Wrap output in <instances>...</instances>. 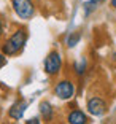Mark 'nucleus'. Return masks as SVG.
I'll use <instances>...</instances> for the list:
<instances>
[{
	"label": "nucleus",
	"instance_id": "f257e3e1",
	"mask_svg": "<svg viewBox=\"0 0 116 124\" xmlns=\"http://www.w3.org/2000/svg\"><path fill=\"white\" fill-rule=\"evenodd\" d=\"M27 41V32L24 29H18L13 35L2 45V54L3 56H15L24 48Z\"/></svg>",
	"mask_w": 116,
	"mask_h": 124
},
{
	"label": "nucleus",
	"instance_id": "f03ea898",
	"mask_svg": "<svg viewBox=\"0 0 116 124\" xmlns=\"http://www.w3.org/2000/svg\"><path fill=\"white\" fill-rule=\"evenodd\" d=\"M11 5L21 19H30L35 15V5L32 0H11Z\"/></svg>",
	"mask_w": 116,
	"mask_h": 124
},
{
	"label": "nucleus",
	"instance_id": "7ed1b4c3",
	"mask_svg": "<svg viewBox=\"0 0 116 124\" xmlns=\"http://www.w3.org/2000/svg\"><path fill=\"white\" fill-rule=\"evenodd\" d=\"M62 67V57L57 51H51L45 59V72L48 75H57Z\"/></svg>",
	"mask_w": 116,
	"mask_h": 124
},
{
	"label": "nucleus",
	"instance_id": "20e7f679",
	"mask_svg": "<svg viewBox=\"0 0 116 124\" xmlns=\"http://www.w3.org/2000/svg\"><path fill=\"white\" fill-rule=\"evenodd\" d=\"M54 94L61 100H70L75 95V86L70 80H61L54 88Z\"/></svg>",
	"mask_w": 116,
	"mask_h": 124
},
{
	"label": "nucleus",
	"instance_id": "39448f33",
	"mask_svg": "<svg viewBox=\"0 0 116 124\" xmlns=\"http://www.w3.org/2000/svg\"><path fill=\"white\" fill-rule=\"evenodd\" d=\"M87 111L94 116H102L107 111V102L100 97H91L87 100Z\"/></svg>",
	"mask_w": 116,
	"mask_h": 124
},
{
	"label": "nucleus",
	"instance_id": "423d86ee",
	"mask_svg": "<svg viewBox=\"0 0 116 124\" xmlns=\"http://www.w3.org/2000/svg\"><path fill=\"white\" fill-rule=\"evenodd\" d=\"M25 108H27V102L18 100V102H15L11 105V108L8 110V116H10L11 119H21L24 111H25Z\"/></svg>",
	"mask_w": 116,
	"mask_h": 124
},
{
	"label": "nucleus",
	"instance_id": "0eeeda50",
	"mask_svg": "<svg viewBox=\"0 0 116 124\" xmlns=\"http://www.w3.org/2000/svg\"><path fill=\"white\" fill-rule=\"evenodd\" d=\"M87 116L84 111L81 110H72L69 115H67V123L69 124H87Z\"/></svg>",
	"mask_w": 116,
	"mask_h": 124
},
{
	"label": "nucleus",
	"instance_id": "6e6552de",
	"mask_svg": "<svg viewBox=\"0 0 116 124\" xmlns=\"http://www.w3.org/2000/svg\"><path fill=\"white\" fill-rule=\"evenodd\" d=\"M40 113L43 116L45 121H53V116H54V110H53V105L49 102H41L40 103Z\"/></svg>",
	"mask_w": 116,
	"mask_h": 124
},
{
	"label": "nucleus",
	"instance_id": "1a4fd4ad",
	"mask_svg": "<svg viewBox=\"0 0 116 124\" xmlns=\"http://www.w3.org/2000/svg\"><path fill=\"white\" fill-rule=\"evenodd\" d=\"M102 2H103V0H87L86 3L83 5V7H84V13H86V15L92 13V11H94L95 8H97L99 5L102 3Z\"/></svg>",
	"mask_w": 116,
	"mask_h": 124
},
{
	"label": "nucleus",
	"instance_id": "9d476101",
	"mask_svg": "<svg viewBox=\"0 0 116 124\" xmlns=\"http://www.w3.org/2000/svg\"><path fill=\"white\" fill-rule=\"evenodd\" d=\"M80 38H81V33L80 32H72L69 37H67V46H69V48H73L75 45H78Z\"/></svg>",
	"mask_w": 116,
	"mask_h": 124
},
{
	"label": "nucleus",
	"instance_id": "9b49d317",
	"mask_svg": "<svg viewBox=\"0 0 116 124\" xmlns=\"http://www.w3.org/2000/svg\"><path fill=\"white\" fill-rule=\"evenodd\" d=\"M84 70H86V61L81 59L80 62H76V64H75V72H76V75H83Z\"/></svg>",
	"mask_w": 116,
	"mask_h": 124
},
{
	"label": "nucleus",
	"instance_id": "f8f14e48",
	"mask_svg": "<svg viewBox=\"0 0 116 124\" xmlns=\"http://www.w3.org/2000/svg\"><path fill=\"white\" fill-rule=\"evenodd\" d=\"M25 124H41V123H40V118H30V119L25 121Z\"/></svg>",
	"mask_w": 116,
	"mask_h": 124
},
{
	"label": "nucleus",
	"instance_id": "ddd939ff",
	"mask_svg": "<svg viewBox=\"0 0 116 124\" xmlns=\"http://www.w3.org/2000/svg\"><path fill=\"white\" fill-rule=\"evenodd\" d=\"M5 64H7V57H5V56L2 54V53H0V69H2V67H3Z\"/></svg>",
	"mask_w": 116,
	"mask_h": 124
},
{
	"label": "nucleus",
	"instance_id": "4468645a",
	"mask_svg": "<svg viewBox=\"0 0 116 124\" xmlns=\"http://www.w3.org/2000/svg\"><path fill=\"white\" fill-rule=\"evenodd\" d=\"M2 35H3V19L0 18V38H2Z\"/></svg>",
	"mask_w": 116,
	"mask_h": 124
},
{
	"label": "nucleus",
	"instance_id": "2eb2a0df",
	"mask_svg": "<svg viewBox=\"0 0 116 124\" xmlns=\"http://www.w3.org/2000/svg\"><path fill=\"white\" fill-rule=\"evenodd\" d=\"M110 5H111L113 8H116V0H110Z\"/></svg>",
	"mask_w": 116,
	"mask_h": 124
}]
</instances>
